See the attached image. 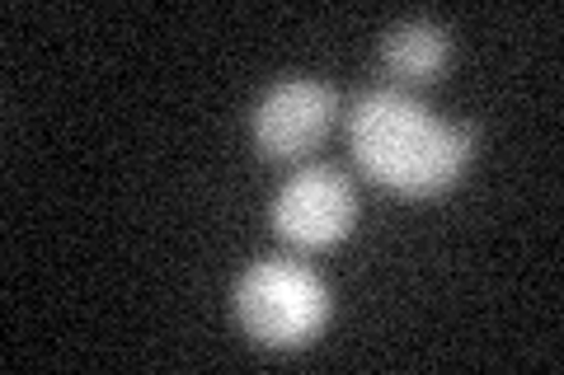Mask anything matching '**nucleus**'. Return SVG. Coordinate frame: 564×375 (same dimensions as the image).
I'll use <instances>...</instances> for the list:
<instances>
[{
  "mask_svg": "<svg viewBox=\"0 0 564 375\" xmlns=\"http://www.w3.org/2000/svg\"><path fill=\"white\" fill-rule=\"evenodd\" d=\"M352 221H358V192L348 174L334 165H306L296 169L282 192L273 198V225L282 240L296 249H329L339 244Z\"/></svg>",
  "mask_w": 564,
  "mask_h": 375,
  "instance_id": "nucleus-3",
  "label": "nucleus"
},
{
  "mask_svg": "<svg viewBox=\"0 0 564 375\" xmlns=\"http://www.w3.org/2000/svg\"><path fill=\"white\" fill-rule=\"evenodd\" d=\"M348 136L362 174L404 198H433L452 188L475 146L470 128L443 122L400 89H367L352 109Z\"/></svg>",
  "mask_w": 564,
  "mask_h": 375,
  "instance_id": "nucleus-1",
  "label": "nucleus"
},
{
  "mask_svg": "<svg viewBox=\"0 0 564 375\" xmlns=\"http://www.w3.org/2000/svg\"><path fill=\"white\" fill-rule=\"evenodd\" d=\"M381 57L404 80H437L452 57V38L433 20H404L381 38Z\"/></svg>",
  "mask_w": 564,
  "mask_h": 375,
  "instance_id": "nucleus-5",
  "label": "nucleus"
},
{
  "mask_svg": "<svg viewBox=\"0 0 564 375\" xmlns=\"http://www.w3.org/2000/svg\"><path fill=\"white\" fill-rule=\"evenodd\" d=\"M236 315L263 348H306L329 319V291L306 263L259 258L236 282Z\"/></svg>",
  "mask_w": 564,
  "mask_h": 375,
  "instance_id": "nucleus-2",
  "label": "nucleus"
},
{
  "mask_svg": "<svg viewBox=\"0 0 564 375\" xmlns=\"http://www.w3.org/2000/svg\"><path fill=\"white\" fill-rule=\"evenodd\" d=\"M334 109H339V99H334L329 85L306 80V76L278 80L269 95L254 103V118H250L259 151L273 155V159L306 155L315 141L329 132Z\"/></svg>",
  "mask_w": 564,
  "mask_h": 375,
  "instance_id": "nucleus-4",
  "label": "nucleus"
}]
</instances>
